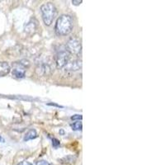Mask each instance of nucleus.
Segmentation results:
<instances>
[{
  "instance_id": "obj_1",
  "label": "nucleus",
  "mask_w": 165,
  "mask_h": 165,
  "mask_svg": "<svg viewBox=\"0 0 165 165\" xmlns=\"http://www.w3.org/2000/svg\"><path fill=\"white\" fill-rule=\"evenodd\" d=\"M74 27L73 18L69 14H63L57 19L56 26H54V31L60 36H65L71 32Z\"/></svg>"
},
{
  "instance_id": "obj_2",
  "label": "nucleus",
  "mask_w": 165,
  "mask_h": 165,
  "mask_svg": "<svg viewBox=\"0 0 165 165\" xmlns=\"http://www.w3.org/2000/svg\"><path fill=\"white\" fill-rule=\"evenodd\" d=\"M41 13L45 26H50L57 15V9L52 3H45L41 6Z\"/></svg>"
},
{
  "instance_id": "obj_3",
  "label": "nucleus",
  "mask_w": 165,
  "mask_h": 165,
  "mask_svg": "<svg viewBox=\"0 0 165 165\" xmlns=\"http://www.w3.org/2000/svg\"><path fill=\"white\" fill-rule=\"evenodd\" d=\"M66 48H67V51L70 54H76L78 56V54L81 52L82 50V45L81 41L78 38L74 36L71 37L66 43Z\"/></svg>"
},
{
  "instance_id": "obj_4",
  "label": "nucleus",
  "mask_w": 165,
  "mask_h": 165,
  "mask_svg": "<svg viewBox=\"0 0 165 165\" xmlns=\"http://www.w3.org/2000/svg\"><path fill=\"white\" fill-rule=\"evenodd\" d=\"M70 59V54L67 50H63L57 54L56 57V67L58 69L65 68Z\"/></svg>"
},
{
  "instance_id": "obj_5",
  "label": "nucleus",
  "mask_w": 165,
  "mask_h": 165,
  "mask_svg": "<svg viewBox=\"0 0 165 165\" xmlns=\"http://www.w3.org/2000/svg\"><path fill=\"white\" fill-rule=\"evenodd\" d=\"M13 65L14 66V68L12 71L13 76H14L17 78H23L26 76V69L23 67L22 65H21L18 62H14L13 63Z\"/></svg>"
},
{
  "instance_id": "obj_6",
  "label": "nucleus",
  "mask_w": 165,
  "mask_h": 165,
  "mask_svg": "<svg viewBox=\"0 0 165 165\" xmlns=\"http://www.w3.org/2000/svg\"><path fill=\"white\" fill-rule=\"evenodd\" d=\"M65 69L70 71H78L82 68V60H74L71 62H69L65 66Z\"/></svg>"
},
{
  "instance_id": "obj_7",
  "label": "nucleus",
  "mask_w": 165,
  "mask_h": 165,
  "mask_svg": "<svg viewBox=\"0 0 165 165\" xmlns=\"http://www.w3.org/2000/svg\"><path fill=\"white\" fill-rule=\"evenodd\" d=\"M36 72L38 75H41V76H47L50 74L51 73V69L48 65H45V64H42L41 65H39L38 67L36 69Z\"/></svg>"
},
{
  "instance_id": "obj_8",
  "label": "nucleus",
  "mask_w": 165,
  "mask_h": 165,
  "mask_svg": "<svg viewBox=\"0 0 165 165\" xmlns=\"http://www.w3.org/2000/svg\"><path fill=\"white\" fill-rule=\"evenodd\" d=\"M11 71V67L7 62H0V77H4L7 75Z\"/></svg>"
},
{
  "instance_id": "obj_9",
  "label": "nucleus",
  "mask_w": 165,
  "mask_h": 165,
  "mask_svg": "<svg viewBox=\"0 0 165 165\" xmlns=\"http://www.w3.org/2000/svg\"><path fill=\"white\" fill-rule=\"evenodd\" d=\"M37 28V22L36 21H34L33 19L26 23V25H25V31L26 33L32 34L35 32V31Z\"/></svg>"
},
{
  "instance_id": "obj_10",
  "label": "nucleus",
  "mask_w": 165,
  "mask_h": 165,
  "mask_svg": "<svg viewBox=\"0 0 165 165\" xmlns=\"http://www.w3.org/2000/svg\"><path fill=\"white\" fill-rule=\"evenodd\" d=\"M38 137V134L36 131L35 129H31L27 131L25 135H24V138H23V140L24 141H29L31 140H34Z\"/></svg>"
},
{
  "instance_id": "obj_11",
  "label": "nucleus",
  "mask_w": 165,
  "mask_h": 165,
  "mask_svg": "<svg viewBox=\"0 0 165 165\" xmlns=\"http://www.w3.org/2000/svg\"><path fill=\"white\" fill-rule=\"evenodd\" d=\"M75 159H76V157H74V155H68V156L65 157V158L61 159L60 161L62 163H70L74 162Z\"/></svg>"
},
{
  "instance_id": "obj_12",
  "label": "nucleus",
  "mask_w": 165,
  "mask_h": 165,
  "mask_svg": "<svg viewBox=\"0 0 165 165\" xmlns=\"http://www.w3.org/2000/svg\"><path fill=\"white\" fill-rule=\"evenodd\" d=\"M70 126H71L73 131H82V124L81 121H78L76 122H74L73 124L70 125Z\"/></svg>"
},
{
  "instance_id": "obj_13",
  "label": "nucleus",
  "mask_w": 165,
  "mask_h": 165,
  "mask_svg": "<svg viewBox=\"0 0 165 165\" xmlns=\"http://www.w3.org/2000/svg\"><path fill=\"white\" fill-rule=\"evenodd\" d=\"M52 146L54 149H58L60 146V140L56 138H52Z\"/></svg>"
},
{
  "instance_id": "obj_14",
  "label": "nucleus",
  "mask_w": 165,
  "mask_h": 165,
  "mask_svg": "<svg viewBox=\"0 0 165 165\" xmlns=\"http://www.w3.org/2000/svg\"><path fill=\"white\" fill-rule=\"evenodd\" d=\"M36 165H53V164H51L46 160H39L36 162Z\"/></svg>"
},
{
  "instance_id": "obj_15",
  "label": "nucleus",
  "mask_w": 165,
  "mask_h": 165,
  "mask_svg": "<svg viewBox=\"0 0 165 165\" xmlns=\"http://www.w3.org/2000/svg\"><path fill=\"white\" fill-rule=\"evenodd\" d=\"M82 115H79V114H77V115H74V116H71V120L77 121H79V120H82Z\"/></svg>"
},
{
  "instance_id": "obj_16",
  "label": "nucleus",
  "mask_w": 165,
  "mask_h": 165,
  "mask_svg": "<svg viewBox=\"0 0 165 165\" xmlns=\"http://www.w3.org/2000/svg\"><path fill=\"white\" fill-rule=\"evenodd\" d=\"M17 165H32V163L28 162V161H22V162L18 163Z\"/></svg>"
},
{
  "instance_id": "obj_17",
  "label": "nucleus",
  "mask_w": 165,
  "mask_h": 165,
  "mask_svg": "<svg viewBox=\"0 0 165 165\" xmlns=\"http://www.w3.org/2000/svg\"><path fill=\"white\" fill-rule=\"evenodd\" d=\"M82 3V0H79V1H76V0H73V1H72V3H73L74 5H79V4H81Z\"/></svg>"
},
{
  "instance_id": "obj_18",
  "label": "nucleus",
  "mask_w": 165,
  "mask_h": 165,
  "mask_svg": "<svg viewBox=\"0 0 165 165\" xmlns=\"http://www.w3.org/2000/svg\"><path fill=\"white\" fill-rule=\"evenodd\" d=\"M47 105H49V106H53V107H60V108H62L63 107L62 106H60V105H58V104H56V103H48Z\"/></svg>"
},
{
  "instance_id": "obj_19",
  "label": "nucleus",
  "mask_w": 165,
  "mask_h": 165,
  "mask_svg": "<svg viewBox=\"0 0 165 165\" xmlns=\"http://www.w3.org/2000/svg\"><path fill=\"white\" fill-rule=\"evenodd\" d=\"M0 142H1V143H4L5 142V140L2 135H0Z\"/></svg>"
},
{
  "instance_id": "obj_20",
  "label": "nucleus",
  "mask_w": 165,
  "mask_h": 165,
  "mask_svg": "<svg viewBox=\"0 0 165 165\" xmlns=\"http://www.w3.org/2000/svg\"><path fill=\"white\" fill-rule=\"evenodd\" d=\"M60 133L61 135H64V134H65V132H64V131H63V130H60Z\"/></svg>"
}]
</instances>
